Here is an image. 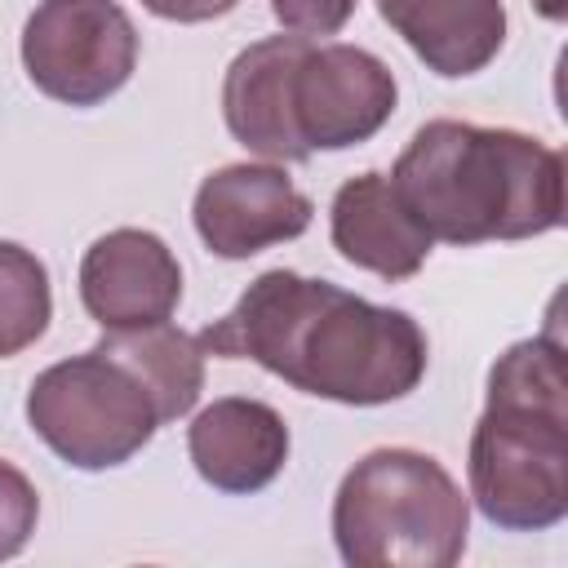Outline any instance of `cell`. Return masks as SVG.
<instances>
[{
  "label": "cell",
  "mask_w": 568,
  "mask_h": 568,
  "mask_svg": "<svg viewBox=\"0 0 568 568\" xmlns=\"http://www.w3.org/2000/svg\"><path fill=\"white\" fill-rule=\"evenodd\" d=\"M204 355L253 359L302 395L377 408L426 377V333L399 306H377L333 280L288 266L262 271L240 302L200 333Z\"/></svg>",
  "instance_id": "cell-1"
},
{
  "label": "cell",
  "mask_w": 568,
  "mask_h": 568,
  "mask_svg": "<svg viewBox=\"0 0 568 568\" xmlns=\"http://www.w3.org/2000/svg\"><path fill=\"white\" fill-rule=\"evenodd\" d=\"M386 178L430 244L470 248L564 226V155L519 129L430 120Z\"/></svg>",
  "instance_id": "cell-2"
},
{
  "label": "cell",
  "mask_w": 568,
  "mask_h": 568,
  "mask_svg": "<svg viewBox=\"0 0 568 568\" xmlns=\"http://www.w3.org/2000/svg\"><path fill=\"white\" fill-rule=\"evenodd\" d=\"M466 479L493 528L546 532L568 515V373L559 337L515 342L488 368Z\"/></svg>",
  "instance_id": "cell-3"
},
{
  "label": "cell",
  "mask_w": 568,
  "mask_h": 568,
  "mask_svg": "<svg viewBox=\"0 0 568 568\" xmlns=\"http://www.w3.org/2000/svg\"><path fill=\"white\" fill-rule=\"evenodd\" d=\"M466 532L462 484L417 448L364 453L333 493V541L351 568H453Z\"/></svg>",
  "instance_id": "cell-4"
},
{
  "label": "cell",
  "mask_w": 568,
  "mask_h": 568,
  "mask_svg": "<svg viewBox=\"0 0 568 568\" xmlns=\"http://www.w3.org/2000/svg\"><path fill=\"white\" fill-rule=\"evenodd\" d=\"M27 422L75 470L124 466L164 426L138 373L102 346L36 373L27 390Z\"/></svg>",
  "instance_id": "cell-5"
},
{
  "label": "cell",
  "mask_w": 568,
  "mask_h": 568,
  "mask_svg": "<svg viewBox=\"0 0 568 568\" xmlns=\"http://www.w3.org/2000/svg\"><path fill=\"white\" fill-rule=\"evenodd\" d=\"M138 27L115 0H40L22 27L27 80L62 106L115 98L138 67Z\"/></svg>",
  "instance_id": "cell-6"
},
{
  "label": "cell",
  "mask_w": 568,
  "mask_h": 568,
  "mask_svg": "<svg viewBox=\"0 0 568 568\" xmlns=\"http://www.w3.org/2000/svg\"><path fill=\"white\" fill-rule=\"evenodd\" d=\"M395 71L377 53L337 40L297 44L288 67V115L311 155L368 142L395 115Z\"/></svg>",
  "instance_id": "cell-7"
},
{
  "label": "cell",
  "mask_w": 568,
  "mask_h": 568,
  "mask_svg": "<svg viewBox=\"0 0 568 568\" xmlns=\"http://www.w3.org/2000/svg\"><path fill=\"white\" fill-rule=\"evenodd\" d=\"M315 217L311 195L293 186V178L280 164H222L213 169L191 204L195 235L209 253L226 262H244L271 244L297 240Z\"/></svg>",
  "instance_id": "cell-8"
},
{
  "label": "cell",
  "mask_w": 568,
  "mask_h": 568,
  "mask_svg": "<svg viewBox=\"0 0 568 568\" xmlns=\"http://www.w3.org/2000/svg\"><path fill=\"white\" fill-rule=\"evenodd\" d=\"M80 302L102 333L164 324L182 302V266L155 231L115 226L80 257Z\"/></svg>",
  "instance_id": "cell-9"
},
{
  "label": "cell",
  "mask_w": 568,
  "mask_h": 568,
  "mask_svg": "<svg viewBox=\"0 0 568 568\" xmlns=\"http://www.w3.org/2000/svg\"><path fill=\"white\" fill-rule=\"evenodd\" d=\"M186 453L195 475L231 497L262 493L288 462L284 417L248 395H222L186 426Z\"/></svg>",
  "instance_id": "cell-10"
},
{
  "label": "cell",
  "mask_w": 568,
  "mask_h": 568,
  "mask_svg": "<svg viewBox=\"0 0 568 568\" xmlns=\"http://www.w3.org/2000/svg\"><path fill=\"white\" fill-rule=\"evenodd\" d=\"M328 235H333V248L351 266H359L386 284L413 280L435 248L430 235L413 222V213L395 195L390 178L377 169L346 178L337 186V195L328 204Z\"/></svg>",
  "instance_id": "cell-11"
},
{
  "label": "cell",
  "mask_w": 568,
  "mask_h": 568,
  "mask_svg": "<svg viewBox=\"0 0 568 568\" xmlns=\"http://www.w3.org/2000/svg\"><path fill=\"white\" fill-rule=\"evenodd\" d=\"M306 36H266L240 49L222 75V120L240 146L271 164H302L311 151L302 146L288 115V67Z\"/></svg>",
  "instance_id": "cell-12"
},
{
  "label": "cell",
  "mask_w": 568,
  "mask_h": 568,
  "mask_svg": "<svg viewBox=\"0 0 568 568\" xmlns=\"http://www.w3.org/2000/svg\"><path fill=\"white\" fill-rule=\"evenodd\" d=\"M377 13L444 80L484 71L506 44L501 0H377Z\"/></svg>",
  "instance_id": "cell-13"
},
{
  "label": "cell",
  "mask_w": 568,
  "mask_h": 568,
  "mask_svg": "<svg viewBox=\"0 0 568 568\" xmlns=\"http://www.w3.org/2000/svg\"><path fill=\"white\" fill-rule=\"evenodd\" d=\"M98 346L138 373V382L151 390V399L160 408V422H178L195 408V399L204 390L200 337H191L164 320V324H146V328H106Z\"/></svg>",
  "instance_id": "cell-14"
},
{
  "label": "cell",
  "mask_w": 568,
  "mask_h": 568,
  "mask_svg": "<svg viewBox=\"0 0 568 568\" xmlns=\"http://www.w3.org/2000/svg\"><path fill=\"white\" fill-rule=\"evenodd\" d=\"M53 320V288L44 262L13 244L0 240V359L36 346Z\"/></svg>",
  "instance_id": "cell-15"
},
{
  "label": "cell",
  "mask_w": 568,
  "mask_h": 568,
  "mask_svg": "<svg viewBox=\"0 0 568 568\" xmlns=\"http://www.w3.org/2000/svg\"><path fill=\"white\" fill-rule=\"evenodd\" d=\"M36 519H40V493L36 484L0 457V564L22 555V546L31 541L36 532Z\"/></svg>",
  "instance_id": "cell-16"
},
{
  "label": "cell",
  "mask_w": 568,
  "mask_h": 568,
  "mask_svg": "<svg viewBox=\"0 0 568 568\" xmlns=\"http://www.w3.org/2000/svg\"><path fill=\"white\" fill-rule=\"evenodd\" d=\"M359 0H271V13L284 31L320 40V36H337Z\"/></svg>",
  "instance_id": "cell-17"
},
{
  "label": "cell",
  "mask_w": 568,
  "mask_h": 568,
  "mask_svg": "<svg viewBox=\"0 0 568 568\" xmlns=\"http://www.w3.org/2000/svg\"><path fill=\"white\" fill-rule=\"evenodd\" d=\"M235 4L240 0H142V9L164 22H213V18L231 13Z\"/></svg>",
  "instance_id": "cell-18"
},
{
  "label": "cell",
  "mask_w": 568,
  "mask_h": 568,
  "mask_svg": "<svg viewBox=\"0 0 568 568\" xmlns=\"http://www.w3.org/2000/svg\"><path fill=\"white\" fill-rule=\"evenodd\" d=\"M532 4H537V13L546 22H564L568 18V0H532Z\"/></svg>",
  "instance_id": "cell-19"
}]
</instances>
